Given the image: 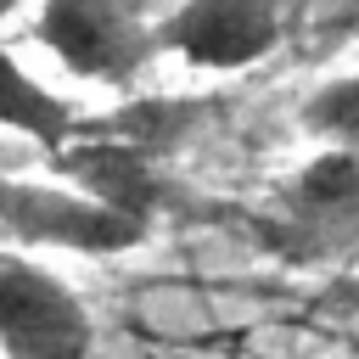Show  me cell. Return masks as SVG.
I'll use <instances>...</instances> for the list:
<instances>
[{
  "mask_svg": "<svg viewBox=\"0 0 359 359\" xmlns=\"http://www.w3.org/2000/svg\"><path fill=\"white\" fill-rule=\"evenodd\" d=\"M303 123H309L314 135H325L331 146L359 151V73L325 79V84L303 101Z\"/></svg>",
  "mask_w": 359,
  "mask_h": 359,
  "instance_id": "8",
  "label": "cell"
},
{
  "mask_svg": "<svg viewBox=\"0 0 359 359\" xmlns=\"http://www.w3.org/2000/svg\"><path fill=\"white\" fill-rule=\"evenodd\" d=\"M286 219L297 236H325L337 219H359V151L331 146L309 157L286 185Z\"/></svg>",
  "mask_w": 359,
  "mask_h": 359,
  "instance_id": "7",
  "label": "cell"
},
{
  "mask_svg": "<svg viewBox=\"0 0 359 359\" xmlns=\"http://www.w3.org/2000/svg\"><path fill=\"white\" fill-rule=\"evenodd\" d=\"M342 28H353V34H359V11H348V17H342Z\"/></svg>",
  "mask_w": 359,
  "mask_h": 359,
  "instance_id": "9",
  "label": "cell"
},
{
  "mask_svg": "<svg viewBox=\"0 0 359 359\" xmlns=\"http://www.w3.org/2000/svg\"><path fill=\"white\" fill-rule=\"evenodd\" d=\"M39 45L90 84H135L146 73V62L163 50L157 45V17H146L129 0H50L34 17Z\"/></svg>",
  "mask_w": 359,
  "mask_h": 359,
  "instance_id": "1",
  "label": "cell"
},
{
  "mask_svg": "<svg viewBox=\"0 0 359 359\" xmlns=\"http://www.w3.org/2000/svg\"><path fill=\"white\" fill-rule=\"evenodd\" d=\"M0 129L28 135L45 157L67 151V146L79 140V129H84V112H79L67 95L45 90L34 73H22V62L11 56L6 39H0Z\"/></svg>",
  "mask_w": 359,
  "mask_h": 359,
  "instance_id": "6",
  "label": "cell"
},
{
  "mask_svg": "<svg viewBox=\"0 0 359 359\" xmlns=\"http://www.w3.org/2000/svg\"><path fill=\"white\" fill-rule=\"evenodd\" d=\"M286 34V11L269 0H185L157 17V45L202 73H241L264 62Z\"/></svg>",
  "mask_w": 359,
  "mask_h": 359,
  "instance_id": "4",
  "label": "cell"
},
{
  "mask_svg": "<svg viewBox=\"0 0 359 359\" xmlns=\"http://www.w3.org/2000/svg\"><path fill=\"white\" fill-rule=\"evenodd\" d=\"M0 353L6 359H90L95 320L67 280L11 258L0 264Z\"/></svg>",
  "mask_w": 359,
  "mask_h": 359,
  "instance_id": "3",
  "label": "cell"
},
{
  "mask_svg": "<svg viewBox=\"0 0 359 359\" xmlns=\"http://www.w3.org/2000/svg\"><path fill=\"white\" fill-rule=\"evenodd\" d=\"M0 230L34 241V247H67V252H129L151 230L79 196L62 185H28V180H0Z\"/></svg>",
  "mask_w": 359,
  "mask_h": 359,
  "instance_id": "5",
  "label": "cell"
},
{
  "mask_svg": "<svg viewBox=\"0 0 359 359\" xmlns=\"http://www.w3.org/2000/svg\"><path fill=\"white\" fill-rule=\"evenodd\" d=\"M50 168L67 174L79 185V196H90V202H101V208H112V213H123V219H135L146 230H151V219H163L174 208L168 157L112 135L101 118H84L79 140L67 151H56Z\"/></svg>",
  "mask_w": 359,
  "mask_h": 359,
  "instance_id": "2",
  "label": "cell"
}]
</instances>
